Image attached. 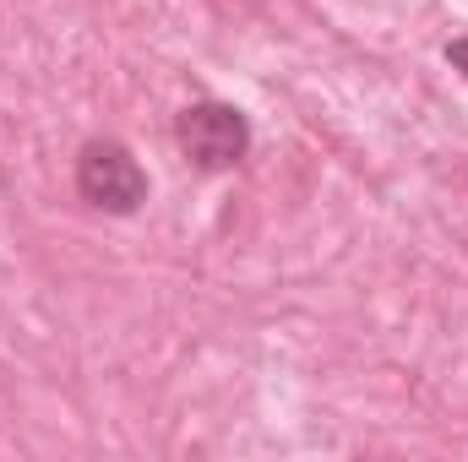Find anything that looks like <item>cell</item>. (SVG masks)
<instances>
[{
  "instance_id": "6da1fadb",
  "label": "cell",
  "mask_w": 468,
  "mask_h": 462,
  "mask_svg": "<svg viewBox=\"0 0 468 462\" xmlns=\"http://www.w3.org/2000/svg\"><path fill=\"white\" fill-rule=\"evenodd\" d=\"M77 191L99 213H136L147 202V174L120 142H88L77 158Z\"/></svg>"
},
{
  "instance_id": "7a4b0ae2",
  "label": "cell",
  "mask_w": 468,
  "mask_h": 462,
  "mask_svg": "<svg viewBox=\"0 0 468 462\" xmlns=\"http://www.w3.org/2000/svg\"><path fill=\"white\" fill-rule=\"evenodd\" d=\"M180 147H186V158L197 163V169H234L239 158H245V147H250V125L245 115L234 110V104H191L186 115H180Z\"/></svg>"
},
{
  "instance_id": "3957f363",
  "label": "cell",
  "mask_w": 468,
  "mask_h": 462,
  "mask_svg": "<svg viewBox=\"0 0 468 462\" xmlns=\"http://www.w3.org/2000/svg\"><path fill=\"white\" fill-rule=\"evenodd\" d=\"M447 60H452V66H463V71H468V38H458V44H447Z\"/></svg>"
}]
</instances>
